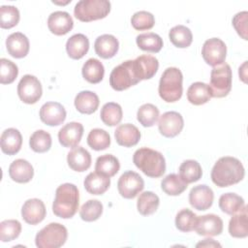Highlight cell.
<instances>
[{
  "label": "cell",
  "instance_id": "d590c367",
  "mask_svg": "<svg viewBox=\"0 0 248 248\" xmlns=\"http://www.w3.org/2000/svg\"><path fill=\"white\" fill-rule=\"evenodd\" d=\"M102 121L108 126H115L120 123L123 116L122 108L119 104L114 102L106 103L100 112Z\"/></svg>",
  "mask_w": 248,
  "mask_h": 248
},
{
  "label": "cell",
  "instance_id": "1f68e13d",
  "mask_svg": "<svg viewBox=\"0 0 248 248\" xmlns=\"http://www.w3.org/2000/svg\"><path fill=\"white\" fill-rule=\"evenodd\" d=\"M120 169V163L118 159L111 154H105L97 158L95 164L96 172L111 177L115 175Z\"/></svg>",
  "mask_w": 248,
  "mask_h": 248
},
{
  "label": "cell",
  "instance_id": "f907efd6",
  "mask_svg": "<svg viewBox=\"0 0 248 248\" xmlns=\"http://www.w3.org/2000/svg\"><path fill=\"white\" fill-rule=\"evenodd\" d=\"M197 247H221V244L216 242L214 239H211V238H205L203 239L202 241L199 242L197 245Z\"/></svg>",
  "mask_w": 248,
  "mask_h": 248
},
{
  "label": "cell",
  "instance_id": "f6af8a7d",
  "mask_svg": "<svg viewBox=\"0 0 248 248\" xmlns=\"http://www.w3.org/2000/svg\"><path fill=\"white\" fill-rule=\"evenodd\" d=\"M21 224L17 220L10 219L4 220L0 223V240L2 242H9L20 234Z\"/></svg>",
  "mask_w": 248,
  "mask_h": 248
},
{
  "label": "cell",
  "instance_id": "d6986e66",
  "mask_svg": "<svg viewBox=\"0 0 248 248\" xmlns=\"http://www.w3.org/2000/svg\"><path fill=\"white\" fill-rule=\"evenodd\" d=\"M73 26V18L67 12L56 11L48 16L47 27L49 31L55 35H65L72 30Z\"/></svg>",
  "mask_w": 248,
  "mask_h": 248
},
{
  "label": "cell",
  "instance_id": "60d3db41",
  "mask_svg": "<svg viewBox=\"0 0 248 248\" xmlns=\"http://www.w3.org/2000/svg\"><path fill=\"white\" fill-rule=\"evenodd\" d=\"M51 136L45 130L35 131L29 139V145L31 149L37 153L48 151L51 146Z\"/></svg>",
  "mask_w": 248,
  "mask_h": 248
},
{
  "label": "cell",
  "instance_id": "277c9868",
  "mask_svg": "<svg viewBox=\"0 0 248 248\" xmlns=\"http://www.w3.org/2000/svg\"><path fill=\"white\" fill-rule=\"evenodd\" d=\"M183 76L181 71L176 67L167 68L160 78L158 92L163 101L173 103L178 101L183 92Z\"/></svg>",
  "mask_w": 248,
  "mask_h": 248
},
{
  "label": "cell",
  "instance_id": "8992f818",
  "mask_svg": "<svg viewBox=\"0 0 248 248\" xmlns=\"http://www.w3.org/2000/svg\"><path fill=\"white\" fill-rule=\"evenodd\" d=\"M67 237L68 231L66 227L60 223H49L38 232L35 243L39 248H59L65 244Z\"/></svg>",
  "mask_w": 248,
  "mask_h": 248
},
{
  "label": "cell",
  "instance_id": "8d00e7d4",
  "mask_svg": "<svg viewBox=\"0 0 248 248\" xmlns=\"http://www.w3.org/2000/svg\"><path fill=\"white\" fill-rule=\"evenodd\" d=\"M202 175V167L196 160H185L179 167V176L187 184L200 180Z\"/></svg>",
  "mask_w": 248,
  "mask_h": 248
},
{
  "label": "cell",
  "instance_id": "7a4b0ae2",
  "mask_svg": "<svg viewBox=\"0 0 248 248\" xmlns=\"http://www.w3.org/2000/svg\"><path fill=\"white\" fill-rule=\"evenodd\" d=\"M79 204V193L78 187L73 183H64L55 191L52 203L54 215L63 219L72 218L78 211Z\"/></svg>",
  "mask_w": 248,
  "mask_h": 248
},
{
  "label": "cell",
  "instance_id": "7dc6e473",
  "mask_svg": "<svg viewBox=\"0 0 248 248\" xmlns=\"http://www.w3.org/2000/svg\"><path fill=\"white\" fill-rule=\"evenodd\" d=\"M131 23L136 30H148L154 26L155 18L154 16L147 11H139L132 16Z\"/></svg>",
  "mask_w": 248,
  "mask_h": 248
},
{
  "label": "cell",
  "instance_id": "e575fe53",
  "mask_svg": "<svg viewBox=\"0 0 248 248\" xmlns=\"http://www.w3.org/2000/svg\"><path fill=\"white\" fill-rule=\"evenodd\" d=\"M136 43L138 46L144 51L148 52H159L163 47V40L162 38L153 32L142 33L137 36Z\"/></svg>",
  "mask_w": 248,
  "mask_h": 248
},
{
  "label": "cell",
  "instance_id": "603a6c76",
  "mask_svg": "<svg viewBox=\"0 0 248 248\" xmlns=\"http://www.w3.org/2000/svg\"><path fill=\"white\" fill-rule=\"evenodd\" d=\"M118 40L110 34H104L99 36L94 43L95 52L98 56L104 59L113 57L118 51Z\"/></svg>",
  "mask_w": 248,
  "mask_h": 248
},
{
  "label": "cell",
  "instance_id": "b9f144b4",
  "mask_svg": "<svg viewBox=\"0 0 248 248\" xmlns=\"http://www.w3.org/2000/svg\"><path fill=\"white\" fill-rule=\"evenodd\" d=\"M103 213V204L98 200H88L80 209L79 216L85 222H93L98 220Z\"/></svg>",
  "mask_w": 248,
  "mask_h": 248
},
{
  "label": "cell",
  "instance_id": "816d5d0a",
  "mask_svg": "<svg viewBox=\"0 0 248 248\" xmlns=\"http://www.w3.org/2000/svg\"><path fill=\"white\" fill-rule=\"evenodd\" d=\"M246 65H247V61H245L238 69V75H239V78L242 79L243 82H246Z\"/></svg>",
  "mask_w": 248,
  "mask_h": 248
},
{
  "label": "cell",
  "instance_id": "ba28073f",
  "mask_svg": "<svg viewBox=\"0 0 248 248\" xmlns=\"http://www.w3.org/2000/svg\"><path fill=\"white\" fill-rule=\"evenodd\" d=\"M133 60H126L114 67L109 75V85L116 91H123L140 82Z\"/></svg>",
  "mask_w": 248,
  "mask_h": 248
},
{
  "label": "cell",
  "instance_id": "cb8c5ba5",
  "mask_svg": "<svg viewBox=\"0 0 248 248\" xmlns=\"http://www.w3.org/2000/svg\"><path fill=\"white\" fill-rule=\"evenodd\" d=\"M10 177L17 183H27L34 175L32 165L24 159H16L9 167Z\"/></svg>",
  "mask_w": 248,
  "mask_h": 248
},
{
  "label": "cell",
  "instance_id": "d4e9b609",
  "mask_svg": "<svg viewBox=\"0 0 248 248\" xmlns=\"http://www.w3.org/2000/svg\"><path fill=\"white\" fill-rule=\"evenodd\" d=\"M0 144L1 149L5 154L15 155L21 148L22 136L17 129L8 128L1 135Z\"/></svg>",
  "mask_w": 248,
  "mask_h": 248
},
{
  "label": "cell",
  "instance_id": "6da1fadb",
  "mask_svg": "<svg viewBox=\"0 0 248 248\" xmlns=\"http://www.w3.org/2000/svg\"><path fill=\"white\" fill-rule=\"evenodd\" d=\"M245 175L242 163L231 156L221 157L211 170V180L218 187H228L240 182Z\"/></svg>",
  "mask_w": 248,
  "mask_h": 248
},
{
  "label": "cell",
  "instance_id": "c3c4849f",
  "mask_svg": "<svg viewBox=\"0 0 248 248\" xmlns=\"http://www.w3.org/2000/svg\"><path fill=\"white\" fill-rule=\"evenodd\" d=\"M18 75L17 66L6 58L0 59V82L2 84L12 83Z\"/></svg>",
  "mask_w": 248,
  "mask_h": 248
},
{
  "label": "cell",
  "instance_id": "ab89813d",
  "mask_svg": "<svg viewBox=\"0 0 248 248\" xmlns=\"http://www.w3.org/2000/svg\"><path fill=\"white\" fill-rule=\"evenodd\" d=\"M88 145L97 151L107 149L110 145L109 134L100 128L92 129L87 136Z\"/></svg>",
  "mask_w": 248,
  "mask_h": 248
},
{
  "label": "cell",
  "instance_id": "ac0fdd59",
  "mask_svg": "<svg viewBox=\"0 0 248 248\" xmlns=\"http://www.w3.org/2000/svg\"><path fill=\"white\" fill-rule=\"evenodd\" d=\"M83 135V126L78 122H69L58 132V140L64 147H76Z\"/></svg>",
  "mask_w": 248,
  "mask_h": 248
},
{
  "label": "cell",
  "instance_id": "8fae6325",
  "mask_svg": "<svg viewBox=\"0 0 248 248\" xmlns=\"http://www.w3.org/2000/svg\"><path fill=\"white\" fill-rule=\"evenodd\" d=\"M202 55L208 65L218 66L225 62L227 55L226 44L219 38L208 39L203 43Z\"/></svg>",
  "mask_w": 248,
  "mask_h": 248
},
{
  "label": "cell",
  "instance_id": "9a60e30c",
  "mask_svg": "<svg viewBox=\"0 0 248 248\" xmlns=\"http://www.w3.org/2000/svg\"><path fill=\"white\" fill-rule=\"evenodd\" d=\"M195 231L198 234L203 236L219 235L223 232V221L215 214L198 216Z\"/></svg>",
  "mask_w": 248,
  "mask_h": 248
},
{
  "label": "cell",
  "instance_id": "e0dca14e",
  "mask_svg": "<svg viewBox=\"0 0 248 248\" xmlns=\"http://www.w3.org/2000/svg\"><path fill=\"white\" fill-rule=\"evenodd\" d=\"M133 63L136 75L140 80L153 78L159 68L158 59L149 54L138 56L135 60H133Z\"/></svg>",
  "mask_w": 248,
  "mask_h": 248
},
{
  "label": "cell",
  "instance_id": "d6a6232c",
  "mask_svg": "<svg viewBox=\"0 0 248 248\" xmlns=\"http://www.w3.org/2000/svg\"><path fill=\"white\" fill-rule=\"evenodd\" d=\"M170 41L173 46L179 48L188 47L193 41V34L191 30L185 25L173 26L169 32Z\"/></svg>",
  "mask_w": 248,
  "mask_h": 248
},
{
  "label": "cell",
  "instance_id": "bcb514c9",
  "mask_svg": "<svg viewBox=\"0 0 248 248\" xmlns=\"http://www.w3.org/2000/svg\"><path fill=\"white\" fill-rule=\"evenodd\" d=\"M19 21V11L16 6L3 5L0 7V26L9 29L16 26Z\"/></svg>",
  "mask_w": 248,
  "mask_h": 248
},
{
  "label": "cell",
  "instance_id": "7bdbcfd3",
  "mask_svg": "<svg viewBox=\"0 0 248 248\" xmlns=\"http://www.w3.org/2000/svg\"><path fill=\"white\" fill-rule=\"evenodd\" d=\"M197 221L196 213L188 208H183L175 216V227L183 232H188L195 230Z\"/></svg>",
  "mask_w": 248,
  "mask_h": 248
},
{
  "label": "cell",
  "instance_id": "3957f363",
  "mask_svg": "<svg viewBox=\"0 0 248 248\" xmlns=\"http://www.w3.org/2000/svg\"><path fill=\"white\" fill-rule=\"evenodd\" d=\"M133 162L146 176L152 178L160 177L166 171V161L163 154L148 147L136 150L133 155Z\"/></svg>",
  "mask_w": 248,
  "mask_h": 248
},
{
  "label": "cell",
  "instance_id": "4316f807",
  "mask_svg": "<svg viewBox=\"0 0 248 248\" xmlns=\"http://www.w3.org/2000/svg\"><path fill=\"white\" fill-rule=\"evenodd\" d=\"M89 49L88 38L81 34H74L71 36L66 43V51L72 59L82 58Z\"/></svg>",
  "mask_w": 248,
  "mask_h": 248
},
{
  "label": "cell",
  "instance_id": "2e32d148",
  "mask_svg": "<svg viewBox=\"0 0 248 248\" xmlns=\"http://www.w3.org/2000/svg\"><path fill=\"white\" fill-rule=\"evenodd\" d=\"M46 214L45 203L39 199L27 200L21 208L22 219L29 225L41 223Z\"/></svg>",
  "mask_w": 248,
  "mask_h": 248
},
{
  "label": "cell",
  "instance_id": "836d02e7",
  "mask_svg": "<svg viewBox=\"0 0 248 248\" xmlns=\"http://www.w3.org/2000/svg\"><path fill=\"white\" fill-rule=\"evenodd\" d=\"M159 203L160 199L155 193L151 191H145L141 193L138 198L137 208L141 215L147 216L153 214L158 209Z\"/></svg>",
  "mask_w": 248,
  "mask_h": 248
},
{
  "label": "cell",
  "instance_id": "484cf974",
  "mask_svg": "<svg viewBox=\"0 0 248 248\" xmlns=\"http://www.w3.org/2000/svg\"><path fill=\"white\" fill-rule=\"evenodd\" d=\"M247 207L244 205L240 210L232 214L229 222V232L232 237L244 238L248 235Z\"/></svg>",
  "mask_w": 248,
  "mask_h": 248
},
{
  "label": "cell",
  "instance_id": "5b68a950",
  "mask_svg": "<svg viewBox=\"0 0 248 248\" xmlns=\"http://www.w3.org/2000/svg\"><path fill=\"white\" fill-rule=\"evenodd\" d=\"M109 12L110 2L108 0H80L74 8L75 16L83 22L104 18Z\"/></svg>",
  "mask_w": 248,
  "mask_h": 248
},
{
  "label": "cell",
  "instance_id": "7402d4cb",
  "mask_svg": "<svg viewBox=\"0 0 248 248\" xmlns=\"http://www.w3.org/2000/svg\"><path fill=\"white\" fill-rule=\"evenodd\" d=\"M114 138L119 145L131 147L139 142L140 139V132L133 124H121L114 131Z\"/></svg>",
  "mask_w": 248,
  "mask_h": 248
},
{
  "label": "cell",
  "instance_id": "4fadbf2b",
  "mask_svg": "<svg viewBox=\"0 0 248 248\" xmlns=\"http://www.w3.org/2000/svg\"><path fill=\"white\" fill-rule=\"evenodd\" d=\"M213 199L212 189L205 184L194 186L189 193V202L197 210L208 209L213 203Z\"/></svg>",
  "mask_w": 248,
  "mask_h": 248
},
{
  "label": "cell",
  "instance_id": "74e56055",
  "mask_svg": "<svg viewBox=\"0 0 248 248\" xmlns=\"http://www.w3.org/2000/svg\"><path fill=\"white\" fill-rule=\"evenodd\" d=\"M245 205L242 197L235 193H226L219 198L220 209L229 215H232Z\"/></svg>",
  "mask_w": 248,
  "mask_h": 248
},
{
  "label": "cell",
  "instance_id": "f35d334b",
  "mask_svg": "<svg viewBox=\"0 0 248 248\" xmlns=\"http://www.w3.org/2000/svg\"><path fill=\"white\" fill-rule=\"evenodd\" d=\"M188 184L182 180L179 174L170 173L161 182L162 190L169 196H178L187 189Z\"/></svg>",
  "mask_w": 248,
  "mask_h": 248
},
{
  "label": "cell",
  "instance_id": "ee69618b",
  "mask_svg": "<svg viewBox=\"0 0 248 248\" xmlns=\"http://www.w3.org/2000/svg\"><path fill=\"white\" fill-rule=\"evenodd\" d=\"M137 118L143 127H151L159 118V109L152 104H144L138 109Z\"/></svg>",
  "mask_w": 248,
  "mask_h": 248
},
{
  "label": "cell",
  "instance_id": "30bf717a",
  "mask_svg": "<svg viewBox=\"0 0 248 248\" xmlns=\"http://www.w3.org/2000/svg\"><path fill=\"white\" fill-rule=\"evenodd\" d=\"M144 188V181L141 176L133 170H127L118 179L117 189L125 199H134Z\"/></svg>",
  "mask_w": 248,
  "mask_h": 248
},
{
  "label": "cell",
  "instance_id": "9c48e42d",
  "mask_svg": "<svg viewBox=\"0 0 248 248\" xmlns=\"http://www.w3.org/2000/svg\"><path fill=\"white\" fill-rule=\"evenodd\" d=\"M43 88L40 80L32 75H25L17 84V95L25 104H35L42 97Z\"/></svg>",
  "mask_w": 248,
  "mask_h": 248
},
{
  "label": "cell",
  "instance_id": "83f0119b",
  "mask_svg": "<svg viewBox=\"0 0 248 248\" xmlns=\"http://www.w3.org/2000/svg\"><path fill=\"white\" fill-rule=\"evenodd\" d=\"M99 97L95 92L82 90L75 98V107L77 110L84 114L95 112L99 107Z\"/></svg>",
  "mask_w": 248,
  "mask_h": 248
},
{
  "label": "cell",
  "instance_id": "f546056e",
  "mask_svg": "<svg viewBox=\"0 0 248 248\" xmlns=\"http://www.w3.org/2000/svg\"><path fill=\"white\" fill-rule=\"evenodd\" d=\"M211 97L212 96L208 84L202 81L192 83L187 90V99L191 104L195 106L207 103Z\"/></svg>",
  "mask_w": 248,
  "mask_h": 248
},
{
  "label": "cell",
  "instance_id": "ffe728a7",
  "mask_svg": "<svg viewBox=\"0 0 248 248\" xmlns=\"http://www.w3.org/2000/svg\"><path fill=\"white\" fill-rule=\"evenodd\" d=\"M29 40L21 32H15L8 36L6 47L9 54L15 58H23L29 52Z\"/></svg>",
  "mask_w": 248,
  "mask_h": 248
},
{
  "label": "cell",
  "instance_id": "7c38bea8",
  "mask_svg": "<svg viewBox=\"0 0 248 248\" xmlns=\"http://www.w3.org/2000/svg\"><path fill=\"white\" fill-rule=\"evenodd\" d=\"M183 126V117L177 111H167L163 113L158 122L159 132L166 138L177 136L182 131Z\"/></svg>",
  "mask_w": 248,
  "mask_h": 248
},
{
  "label": "cell",
  "instance_id": "44dd1931",
  "mask_svg": "<svg viewBox=\"0 0 248 248\" xmlns=\"http://www.w3.org/2000/svg\"><path fill=\"white\" fill-rule=\"evenodd\" d=\"M69 167L75 171H85L91 166V155L82 146H76L70 150L67 156Z\"/></svg>",
  "mask_w": 248,
  "mask_h": 248
},
{
  "label": "cell",
  "instance_id": "681fc988",
  "mask_svg": "<svg viewBox=\"0 0 248 248\" xmlns=\"http://www.w3.org/2000/svg\"><path fill=\"white\" fill-rule=\"evenodd\" d=\"M247 16L246 11L237 13L232 18V25L237 34L244 40H247Z\"/></svg>",
  "mask_w": 248,
  "mask_h": 248
},
{
  "label": "cell",
  "instance_id": "f1b7e54d",
  "mask_svg": "<svg viewBox=\"0 0 248 248\" xmlns=\"http://www.w3.org/2000/svg\"><path fill=\"white\" fill-rule=\"evenodd\" d=\"M83 185L85 190L91 195H102L108 189L110 179L96 171L90 172L84 178Z\"/></svg>",
  "mask_w": 248,
  "mask_h": 248
},
{
  "label": "cell",
  "instance_id": "5bb4252c",
  "mask_svg": "<svg viewBox=\"0 0 248 248\" xmlns=\"http://www.w3.org/2000/svg\"><path fill=\"white\" fill-rule=\"evenodd\" d=\"M66 109L58 102H46L40 108L41 120L48 126H58L66 119Z\"/></svg>",
  "mask_w": 248,
  "mask_h": 248
},
{
  "label": "cell",
  "instance_id": "52a82bcc",
  "mask_svg": "<svg viewBox=\"0 0 248 248\" xmlns=\"http://www.w3.org/2000/svg\"><path fill=\"white\" fill-rule=\"evenodd\" d=\"M232 74L229 64L222 63L213 67L210 73L209 89L214 98H223L227 96L232 89Z\"/></svg>",
  "mask_w": 248,
  "mask_h": 248
},
{
  "label": "cell",
  "instance_id": "4dcf8cb0",
  "mask_svg": "<svg viewBox=\"0 0 248 248\" xmlns=\"http://www.w3.org/2000/svg\"><path fill=\"white\" fill-rule=\"evenodd\" d=\"M81 74L84 79L90 83H99L105 75V68L102 62L96 58H89L82 66Z\"/></svg>",
  "mask_w": 248,
  "mask_h": 248
}]
</instances>
